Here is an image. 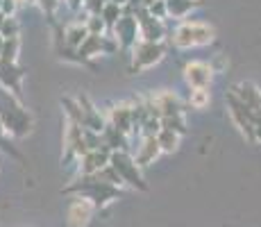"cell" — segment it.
Instances as JSON below:
<instances>
[{"mask_svg":"<svg viewBox=\"0 0 261 227\" xmlns=\"http://www.w3.org/2000/svg\"><path fill=\"white\" fill-rule=\"evenodd\" d=\"M95 211V203L89 198H75L68 207V225L71 227H87Z\"/></svg>","mask_w":261,"mask_h":227,"instance_id":"3957f363","label":"cell"},{"mask_svg":"<svg viewBox=\"0 0 261 227\" xmlns=\"http://www.w3.org/2000/svg\"><path fill=\"white\" fill-rule=\"evenodd\" d=\"M212 73L214 68L204 62H191L184 68V75H187V82L193 89H207V84L212 82Z\"/></svg>","mask_w":261,"mask_h":227,"instance_id":"277c9868","label":"cell"},{"mask_svg":"<svg viewBox=\"0 0 261 227\" xmlns=\"http://www.w3.org/2000/svg\"><path fill=\"white\" fill-rule=\"evenodd\" d=\"M157 155H159L157 136H145V141H143L141 150H139V155H137V161H139L141 166H148L150 161L157 157Z\"/></svg>","mask_w":261,"mask_h":227,"instance_id":"8992f818","label":"cell"},{"mask_svg":"<svg viewBox=\"0 0 261 227\" xmlns=\"http://www.w3.org/2000/svg\"><path fill=\"white\" fill-rule=\"evenodd\" d=\"M116 32H118V39L125 45L132 43L134 37H137V21H134V18H129V16H123L116 23Z\"/></svg>","mask_w":261,"mask_h":227,"instance_id":"52a82bcc","label":"cell"},{"mask_svg":"<svg viewBox=\"0 0 261 227\" xmlns=\"http://www.w3.org/2000/svg\"><path fill=\"white\" fill-rule=\"evenodd\" d=\"M168 7H170V12H173L175 16H182V14L191 7V3H189V0H170Z\"/></svg>","mask_w":261,"mask_h":227,"instance_id":"e0dca14e","label":"cell"},{"mask_svg":"<svg viewBox=\"0 0 261 227\" xmlns=\"http://www.w3.org/2000/svg\"><path fill=\"white\" fill-rule=\"evenodd\" d=\"M89 39V30L84 28V25H71L66 32V43L73 45V48H82V43Z\"/></svg>","mask_w":261,"mask_h":227,"instance_id":"30bf717a","label":"cell"},{"mask_svg":"<svg viewBox=\"0 0 261 227\" xmlns=\"http://www.w3.org/2000/svg\"><path fill=\"white\" fill-rule=\"evenodd\" d=\"M214 41V28L204 23H182L177 30H175L173 43L179 45V48H189V45H207Z\"/></svg>","mask_w":261,"mask_h":227,"instance_id":"6da1fadb","label":"cell"},{"mask_svg":"<svg viewBox=\"0 0 261 227\" xmlns=\"http://www.w3.org/2000/svg\"><path fill=\"white\" fill-rule=\"evenodd\" d=\"M112 3H114V5H118V7H120V5H125L127 0H112Z\"/></svg>","mask_w":261,"mask_h":227,"instance_id":"ffe728a7","label":"cell"},{"mask_svg":"<svg viewBox=\"0 0 261 227\" xmlns=\"http://www.w3.org/2000/svg\"><path fill=\"white\" fill-rule=\"evenodd\" d=\"M18 48V39H7V41L3 43V50H0V55H3V62L5 64H12L14 62V53H16Z\"/></svg>","mask_w":261,"mask_h":227,"instance_id":"4fadbf2b","label":"cell"},{"mask_svg":"<svg viewBox=\"0 0 261 227\" xmlns=\"http://www.w3.org/2000/svg\"><path fill=\"white\" fill-rule=\"evenodd\" d=\"M0 9H3L5 16H7V14H12L14 9H16V0H0Z\"/></svg>","mask_w":261,"mask_h":227,"instance_id":"ac0fdd59","label":"cell"},{"mask_svg":"<svg viewBox=\"0 0 261 227\" xmlns=\"http://www.w3.org/2000/svg\"><path fill=\"white\" fill-rule=\"evenodd\" d=\"M164 57V48L154 41H145L134 53V68H148Z\"/></svg>","mask_w":261,"mask_h":227,"instance_id":"5b68a950","label":"cell"},{"mask_svg":"<svg viewBox=\"0 0 261 227\" xmlns=\"http://www.w3.org/2000/svg\"><path fill=\"white\" fill-rule=\"evenodd\" d=\"M129 118H132V109L127 105H120V107L114 109V125H116V130H120V132H125L129 128Z\"/></svg>","mask_w":261,"mask_h":227,"instance_id":"8fae6325","label":"cell"},{"mask_svg":"<svg viewBox=\"0 0 261 227\" xmlns=\"http://www.w3.org/2000/svg\"><path fill=\"white\" fill-rule=\"evenodd\" d=\"M109 166H112V168L120 175V180H123V182H129L132 186L145 189L141 175H139L137 164H134V161L129 159L127 155H123V153H114V155H112V159H109Z\"/></svg>","mask_w":261,"mask_h":227,"instance_id":"7a4b0ae2","label":"cell"},{"mask_svg":"<svg viewBox=\"0 0 261 227\" xmlns=\"http://www.w3.org/2000/svg\"><path fill=\"white\" fill-rule=\"evenodd\" d=\"M39 3H41V7H43V9H48V12H53V9H55V5H57V0H39Z\"/></svg>","mask_w":261,"mask_h":227,"instance_id":"d6986e66","label":"cell"},{"mask_svg":"<svg viewBox=\"0 0 261 227\" xmlns=\"http://www.w3.org/2000/svg\"><path fill=\"white\" fill-rule=\"evenodd\" d=\"M141 25H143L145 41H154V43H157L159 39H162L164 30H162V25H159V21L154 16H145V21H141Z\"/></svg>","mask_w":261,"mask_h":227,"instance_id":"9c48e42d","label":"cell"},{"mask_svg":"<svg viewBox=\"0 0 261 227\" xmlns=\"http://www.w3.org/2000/svg\"><path fill=\"white\" fill-rule=\"evenodd\" d=\"M102 28H105L102 16H98V14H93V16L89 18V25H87L89 34H95V37H100V32H102Z\"/></svg>","mask_w":261,"mask_h":227,"instance_id":"9a60e30c","label":"cell"},{"mask_svg":"<svg viewBox=\"0 0 261 227\" xmlns=\"http://www.w3.org/2000/svg\"><path fill=\"white\" fill-rule=\"evenodd\" d=\"M157 143H159V150H164V153H175L179 145V134L173 132V130H162L157 134Z\"/></svg>","mask_w":261,"mask_h":227,"instance_id":"ba28073f","label":"cell"},{"mask_svg":"<svg viewBox=\"0 0 261 227\" xmlns=\"http://www.w3.org/2000/svg\"><path fill=\"white\" fill-rule=\"evenodd\" d=\"M3 37H7V39H14L16 37V32H18V23L14 21V18H5V23H3Z\"/></svg>","mask_w":261,"mask_h":227,"instance_id":"2e32d148","label":"cell"},{"mask_svg":"<svg viewBox=\"0 0 261 227\" xmlns=\"http://www.w3.org/2000/svg\"><path fill=\"white\" fill-rule=\"evenodd\" d=\"M102 18L105 21H109V23H118L120 21V7L118 5H114V3L105 5L102 7Z\"/></svg>","mask_w":261,"mask_h":227,"instance_id":"5bb4252c","label":"cell"},{"mask_svg":"<svg viewBox=\"0 0 261 227\" xmlns=\"http://www.w3.org/2000/svg\"><path fill=\"white\" fill-rule=\"evenodd\" d=\"M209 100H212V95H209L207 89H193L189 95V103L193 109H204L209 105Z\"/></svg>","mask_w":261,"mask_h":227,"instance_id":"7c38bea8","label":"cell"}]
</instances>
